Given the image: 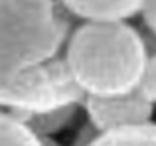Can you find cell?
I'll list each match as a JSON object with an SVG mask.
<instances>
[{
  "instance_id": "obj_5",
  "label": "cell",
  "mask_w": 156,
  "mask_h": 146,
  "mask_svg": "<svg viewBox=\"0 0 156 146\" xmlns=\"http://www.w3.org/2000/svg\"><path fill=\"white\" fill-rule=\"evenodd\" d=\"M146 0H61L65 10L81 22H129L142 14Z\"/></svg>"
},
{
  "instance_id": "obj_6",
  "label": "cell",
  "mask_w": 156,
  "mask_h": 146,
  "mask_svg": "<svg viewBox=\"0 0 156 146\" xmlns=\"http://www.w3.org/2000/svg\"><path fill=\"white\" fill-rule=\"evenodd\" d=\"M91 146H156V123L101 132Z\"/></svg>"
},
{
  "instance_id": "obj_3",
  "label": "cell",
  "mask_w": 156,
  "mask_h": 146,
  "mask_svg": "<svg viewBox=\"0 0 156 146\" xmlns=\"http://www.w3.org/2000/svg\"><path fill=\"white\" fill-rule=\"evenodd\" d=\"M87 95L77 85L63 54L0 79L2 111L20 116L46 115L65 107H83Z\"/></svg>"
},
{
  "instance_id": "obj_1",
  "label": "cell",
  "mask_w": 156,
  "mask_h": 146,
  "mask_svg": "<svg viewBox=\"0 0 156 146\" xmlns=\"http://www.w3.org/2000/svg\"><path fill=\"white\" fill-rule=\"evenodd\" d=\"M148 47L129 22H81L63 57L87 97H117L138 89Z\"/></svg>"
},
{
  "instance_id": "obj_7",
  "label": "cell",
  "mask_w": 156,
  "mask_h": 146,
  "mask_svg": "<svg viewBox=\"0 0 156 146\" xmlns=\"http://www.w3.org/2000/svg\"><path fill=\"white\" fill-rule=\"evenodd\" d=\"M81 109H83L81 105H75V107H65V109H59V111H53V113H46V115L24 116L22 120L38 136H55L57 132L65 130L67 127H71L75 123Z\"/></svg>"
},
{
  "instance_id": "obj_4",
  "label": "cell",
  "mask_w": 156,
  "mask_h": 146,
  "mask_svg": "<svg viewBox=\"0 0 156 146\" xmlns=\"http://www.w3.org/2000/svg\"><path fill=\"white\" fill-rule=\"evenodd\" d=\"M83 111L87 120H91L99 132H111L152 123L154 105L136 89L117 97H87Z\"/></svg>"
},
{
  "instance_id": "obj_2",
  "label": "cell",
  "mask_w": 156,
  "mask_h": 146,
  "mask_svg": "<svg viewBox=\"0 0 156 146\" xmlns=\"http://www.w3.org/2000/svg\"><path fill=\"white\" fill-rule=\"evenodd\" d=\"M73 20L61 0H0V79L61 55Z\"/></svg>"
},
{
  "instance_id": "obj_8",
  "label": "cell",
  "mask_w": 156,
  "mask_h": 146,
  "mask_svg": "<svg viewBox=\"0 0 156 146\" xmlns=\"http://www.w3.org/2000/svg\"><path fill=\"white\" fill-rule=\"evenodd\" d=\"M0 146H44L38 136L22 119L8 111L0 115Z\"/></svg>"
},
{
  "instance_id": "obj_9",
  "label": "cell",
  "mask_w": 156,
  "mask_h": 146,
  "mask_svg": "<svg viewBox=\"0 0 156 146\" xmlns=\"http://www.w3.org/2000/svg\"><path fill=\"white\" fill-rule=\"evenodd\" d=\"M142 36H144V42H146V47H148V61H146V67H144V73H142V79H140V85H138V91L144 95L146 101H150L152 105H156V36L152 32L140 30Z\"/></svg>"
},
{
  "instance_id": "obj_10",
  "label": "cell",
  "mask_w": 156,
  "mask_h": 146,
  "mask_svg": "<svg viewBox=\"0 0 156 146\" xmlns=\"http://www.w3.org/2000/svg\"><path fill=\"white\" fill-rule=\"evenodd\" d=\"M99 134L101 132L97 130L95 124H93L91 120H85V123L77 128L75 136H73V140H71V146H91L99 138Z\"/></svg>"
},
{
  "instance_id": "obj_12",
  "label": "cell",
  "mask_w": 156,
  "mask_h": 146,
  "mask_svg": "<svg viewBox=\"0 0 156 146\" xmlns=\"http://www.w3.org/2000/svg\"><path fill=\"white\" fill-rule=\"evenodd\" d=\"M42 142H44V146H63V144H59L53 136H42Z\"/></svg>"
},
{
  "instance_id": "obj_11",
  "label": "cell",
  "mask_w": 156,
  "mask_h": 146,
  "mask_svg": "<svg viewBox=\"0 0 156 146\" xmlns=\"http://www.w3.org/2000/svg\"><path fill=\"white\" fill-rule=\"evenodd\" d=\"M140 16H142V22H144V28L156 36V0H146L144 10H142Z\"/></svg>"
}]
</instances>
